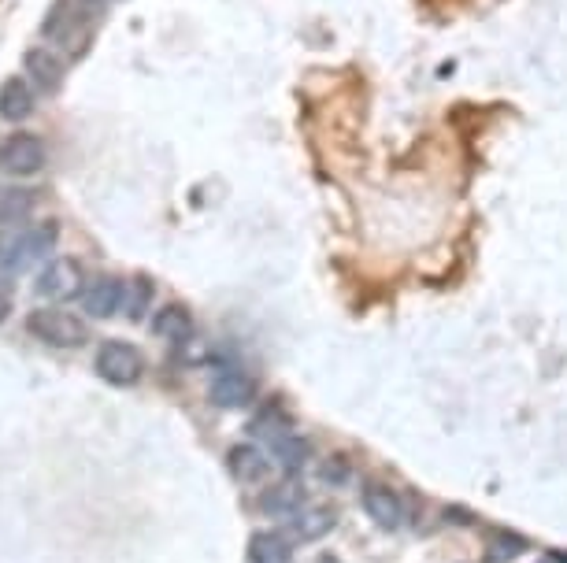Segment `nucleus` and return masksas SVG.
<instances>
[{
    "instance_id": "nucleus-19",
    "label": "nucleus",
    "mask_w": 567,
    "mask_h": 563,
    "mask_svg": "<svg viewBox=\"0 0 567 563\" xmlns=\"http://www.w3.org/2000/svg\"><path fill=\"white\" fill-rule=\"evenodd\" d=\"M149 301H152V282L149 278H134V286L126 289V315L138 323V319H145V312H149Z\"/></svg>"
},
{
    "instance_id": "nucleus-20",
    "label": "nucleus",
    "mask_w": 567,
    "mask_h": 563,
    "mask_svg": "<svg viewBox=\"0 0 567 563\" xmlns=\"http://www.w3.org/2000/svg\"><path fill=\"white\" fill-rule=\"evenodd\" d=\"M319 478L327 482V486H345L349 478H353V467L345 456H327V460L319 463Z\"/></svg>"
},
{
    "instance_id": "nucleus-15",
    "label": "nucleus",
    "mask_w": 567,
    "mask_h": 563,
    "mask_svg": "<svg viewBox=\"0 0 567 563\" xmlns=\"http://www.w3.org/2000/svg\"><path fill=\"white\" fill-rule=\"evenodd\" d=\"M30 212H34V189L0 186V226L23 223Z\"/></svg>"
},
{
    "instance_id": "nucleus-16",
    "label": "nucleus",
    "mask_w": 567,
    "mask_h": 563,
    "mask_svg": "<svg viewBox=\"0 0 567 563\" xmlns=\"http://www.w3.org/2000/svg\"><path fill=\"white\" fill-rule=\"evenodd\" d=\"M227 463L241 482H256V478H264V471H267L264 452L256 449V445H234V449L227 452Z\"/></svg>"
},
{
    "instance_id": "nucleus-7",
    "label": "nucleus",
    "mask_w": 567,
    "mask_h": 563,
    "mask_svg": "<svg viewBox=\"0 0 567 563\" xmlns=\"http://www.w3.org/2000/svg\"><path fill=\"white\" fill-rule=\"evenodd\" d=\"M0 167L8 175H38L45 167V145L34 134H15L0 145Z\"/></svg>"
},
{
    "instance_id": "nucleus-11",
    "label": "nucleus",
    "mask_w": 567,
    "mask_h": 563,
    "mask_svg": "<svg viewBox=\"0 0 567 563\" xmlns=\"http://www.w3.org/2000/svg\"><path fill=\"white\" fill-rule=\"evenodd\" d=\"M152 330H156V338H167L171 345H186L193 338V315L182 304H167V308L156 312Z\"/></svg>"
},
{
    "instance_id": "nucleus-3",
    "label": "nucleus",
    "mask_w": 567,
    "mask_h": 563,
    "mask_svg": "<svg viewBox=\"0 0 567 563\" xmlns=\"http://www.w3.org/2000/svg\"><path fill=\"white\" fill-rule=\"evenodd\" d=\"M26 330L38 341L52 345V349H78L89 341V326L71 312H60V308H41V312H30L26 319Z\"/></svg>"
},
{
    "instance_id": "nucleus-6",
    "label": "nucleus",
    "mask_w": 567,
    "mask_h": 563,
    "mask_svg": "<svg viewBox=\"0 0 567 563\" xmlns=\"http://www.w3.org/2000/svg\"><path fill=\"white\" fill-rule=\"evenodd\" d=\"M208 397L215 408H249L256 401V382L241 367H223V371H215Z\"/></svg>"
},
{
    "instance_id": "nucleus-18",
    "label": "nucleus",
    "mask_w": 567,
    "mask_h": 563,
    "mask_svg": "<svg viewBox=\"0 0 567 563\" xmlns=\"http://www.w3.org/2000/svg\"><path fill=\"white\" fill-rule=\"evenodd\" d=\"M527 552V538H519V534H512V530H493L490 538V563H512L519 560Z\"/></svg>"
},
{
    "instance_id": "nucleus-22",
    "label": "nucleus",
    "mask_w": 567,
    "mask_h": 563,
    "mask_svg": "<svg viewBox=\"0 0 567 563\" xmlns=\"http://www.w3.org/2000/svg\"><path fill=\"white\" fill-rule=\"evenodd\" d=\"M12 315V286L8 282H0V323Z\"/></svg>"
},
{
    "instance_id": "nucleus-12",
    "label": "nucleus",
    "mask_w": 567,
    "mask_h": 563,
    "mask_svg": "<svg viewBox=\"0 0 567 563\" xmlns=\"http://www.w3.org/2000/svg\"><path fill=\"white\" fill-rule=\"evenodd\" d=\"M249 560L252 563H290L293 545L286 541V534L278 530H260L249 538Z\"/></svg>"
},
{
    "instance_id": "nucleus-5",
    "label": "nucleus",
    "mask_w": 567,
    "mask_h": 563,
    "mask_svg": "<svg viewBox=\"0 0 567 563\" xmlns=\"http://www.w3.org/2000/svg\"><path fill=\"white\" fill-rule=\"evenodd\" d=\"M38 297H45V301L60 304V301H71V297H78L82 293V267H78L75 260H52L45 271L38 275Z\"/></svg>"
},
{
    "instance_id": "nucleus-17",
    "label": "nucleus",
    "mask_w": 567,
    "mask_h": 563,
    "mask_svg": "<svg viewBox=\"0 0 567 563\" xmlns=\"http://www.w3.org/2000/svg\"><path fill=\"white\" fill-rule=\"evenodd\" d=\"M271 449H275L278 463H282V467H290V471L304 467V460H308V441L297 438L293 430H286V434H278V438L271 441Z\"/></svg>"
},
{
    "instance_id": "nucleus-14",
    "label": "nucleus",
    "mask_w": 567,
    "mask_h": 563,
    "mask_svg": "<svg viewBox=\"0 0 567 563\" xmlns=\"http://www.w3.org/2000/svg\"><path fill=\"white\" fill-rule=\"evenodd\" d=\"M304 504V489L297 482H286V486H275L267 489L264 497H260V508L267 515H278V519H286V515H297Z\"/></svg>"
},
{
    "instance_id": "nucleus-23",
    "label": "nucleus",
    "mask_w": 567,
    "mask_h": 563,
    "mask_svg": "<svg viewBox=\"0 0 567 563\" xmlns=\"http://www.w3.org/2000/svg\"><path fill=\"white\" fill-rule=\"evenodd\" d=\"M315 563H338V560H334V556H327V552H323V556H319V560H315Z\"/></svg>"
},
{
    "instance_id": "nucleus-1",
    "label": "nucleus",
    "mask_w": 567,
    "mask_h": 563,
    "mask_svg": "<svg viewBox=\"0 0 567 563\" xmlns=\"http://www.w3.org/2000/svg\"><path fill=\"white\" fill-rule=\"evenodd\" d=\"M97 19H101V0H56L41 30L52 45H63V52L78 56L93 38Z\"/></svg>"
},
{
    "instance_id": "nucleus-9",
    "label": "nucleus",
    "mask_w": 567,
    "mask_h": 563,
    "mask_svg": "<svg viewBox=\"0 0 567 563\" xmlns=\"http://www.w3.org/2000/svg\"><path fill=\"white\" fill-rule=\"evenodd\" d=\"M360 504H364L367 519H371L375 526H382V530H397V526H404V501L390 486L371 482V486L364 489Z\"/></svg>"
},
{
    "instance_id": "nucleus-2",
    "label": "nucleus",
    "mask_w": 567,
    "mask_h": 563,
    "mask_svg": "<svg viewBox=\"0 0 567 563\" xmlns=\"http://www.w3.org/2000/svg\"><path fill=\"white\" fill-rule=\"evenodd\" d=\"M56 245V226H19V230H0V275H19L30 263H38Z\"/></svg>"
},
{
    "instance_id": "nucleus-13",
    "label": "nucleus",
    "mask_w": 567,
    "mask_h": 563,
    "mask_svg": "<svg viewBox=\"0 0 567 563\" xmlns=\"http://www.w3.org/2000/svg\"><path fill=\"white\" fill-rule=\"evenodd\" d=\"M34 112V97H30V86H26L23 78H8L4 86H0V119H8V123H19L26 115Z\"/></svg>"
},
{
    "instance_id": "nucleus-10",
    "label": "nucleus",
    "mask_w": 567,
    "mask_h": 563,
    "mask_svg": "<svg viewBox=\"0 0 567 563\" xmlns=\"http://www.w3.org/2000/svg\"><path fill=\"white\" fill-rule=\"evenodd\" d=\"M26 75L30 82L41 89V93H56L63 86V60L45 45V49H30L26 52Z\"/></svg>"
},
{
    "instance_id": "nucleus-8",
    "label": "nucleus",
    "mask_w": 567,
    "mask_h": 563,
    "mask_svg": "<svg viewBox=\"0 0 567 563\" xmlns=\"http://www.w3.org/2000/svg\"><path fill=\"white\" fill-rule=\"evenodd\" d=\"M123 301H126V286L112 275L93 278V282H86V289H82V308H86V315H93V319H112L115 312H123Z\"/></svg>"
},
{
    "instance_id": "nucleus-4",
    "label": "nucleus",
    "mask_w": 567,
    "mask_h": 563,
    "mask_svg": "<svg viewBox=\"0 0 567 563\" xmlns=\"http://www.w3.org/2000/svg\"><path fill=\"white\" fill-rule=\"evenodd\" d=\"M97 375L112 386H134L145 375V360L126 341H104L101 352H97Z\"/></svg>"
},
{
    "instance_id": "nucleus-21",
    "label": "nucleus",
    "mask_w": 567,
    "mask_h": 563,
    "mask_svg": "<svg viewBox=\"0 0 567 563\" xmlns=\"http://www.w3.org/2000/svg\"><path fill=\"white\" fill-rule=\"evenodd\" d=\"M297 526H301V538H319V534L330 530V512L304 515V519H297Z\"/></svg>"
}]
</instances>
